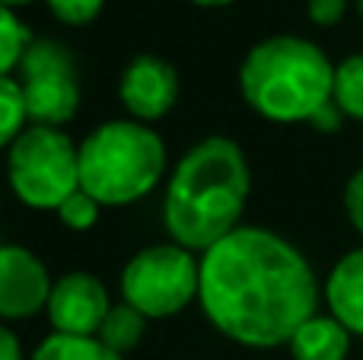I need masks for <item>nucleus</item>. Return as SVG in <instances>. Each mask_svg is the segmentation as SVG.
Masks as SVG:
<instances>
[{
	"mask_svg": "<svg viewBox=\"0 0 363 360\" xmlns=\"http://www.w3.org/2000/svg\"><path fill=\"white\" fill-rule=\"evenodd\" d=\"M198 300L213 329L245 348L290 344L319 306V281L296 246L264 227H239L201 255Z\"/></svg>",
	"mask_w": 363,
	"mask_h": 360,
	"instance_id": "obj_1",
	"label": "nucleus"
},
{
	"mask_svg": "<svg viewBox=\"0 0 363 360\" xmlns=\"http://www.w3.org/2000/svg\"><path fill=\"white\" fill-rule=\"evenodd\" d=\"M252 191V169L242 147L230 137H204L179 159L166 189L163 223L172 242L207 252L239 230Z\"/></svg>",
	"mask_w": 363,
	"mask_h": 360,
	"instance_id": "obj_2",
	"label": "nucleus"
},
{
	"mask_svg": "<svg viewBox=\"0 0 363 360\" xmlns=\"http://www.w3.org/2000/svg\"><path fill=\"white\" fill-rule=\"evenodd\" d=\"M239 89L262 118L284 125L309 121L335 99V64L309 38L274 35L245 55Z\"/></svg>",
	"mask_w": 363,
	"mask_h": 360,
	"instance_id": "obj_3",
	"label": "nucleus"
},
{
	"mask_svg": "<svg viewBox=\"0 0 363 360\" xmlns=\"http://www.w3.org/2000/svg\"><path fill=\"white\" fill-rule=\"evenodd\" d=\"M163 172L166 144L144 121H106L80 144V189L108 208L140 201Z\"/></svg>",
	"mask_w": 363,
	"mask_h": 360,
	"instance_id": "obj_4",
	"label": "nucleus"
},
{
	"mask_svg": "<svg viewBox=\"0 0 363 360\" xmlns=\"http://www.w3.org/2000/svg\"><path fill=\"white\" fill-rule=\"evenodd\" d=\"M10 189L23 204L35 210H57L80 189V147L61 128L32 125L13 140Z\"/></svg>",
	"mask_w": 363,
	"mask_h": 360,
	"instance_id": "obj_5",
	"label": "nucleus"
},
{
	"mask_svg": "<svg viewBox=\"0 0 363 360\" xmlns=\"http://www.w3.org/2000/svg\"><path fill=\"white\" fill-rule=\"evenodd\" d=\"M201 291V261L179 242L138 252L121 271V297L147 319L182 313Z\"/></svg>",
	"mask_w": 363,
	"mask_h": 360,
	"instance_id": "obj_6",
	"label": "nucleus"
},
{
	"mask_svg": "<svg viewBox=\"0 0 363 360\" xmlns=\"http://www.w3.org/2000/svg\"><path fill=\"white\" fill-rule=\"evenodd\" d=\"M26 115L32 125L61 128L80 108V64L57 38H32L19 64Z\"/></svg>",
	"mask_w": 363,
	"mask_h": 360,
	"instance_id": "obj_7",
	"label": "nucleus"
},
{
	"mask_svg": "<svg viewBox=\"0 0 363 360\" xmlns=\"http://www.w3.org/2000/svg\"><path fill=\"white\" fill-rule=\"evenodd\" d=\"M45 310H48V319L57 335L96 338L112 303H108V291L96 274L70 271L61 281H55Z\"/></svg>",
	"mask_w": 363,
	"mask_h": 360,
	"instance_id": "obj_8",
	"label": "nucleus"
},
{
	"mask_svg": "<svg viewBox=\"0 0 363 360\" xmlns=\"http://www.w3.org/2000/svg\"><path fill=\"white\" fill-rule=\"evenodd\" d=\"M55 281L35 252L0 246V319H29L48 306Z\"/></svg>",
	"mask_w": 363,
	"mask_h": 360,
	"instance_id": "obj_9",
	"label": "nucleus"
},
{
	"mask_svg": "<svg viewBox=\"0 0 363 360\" xmlns=\"http://www.w3.org/2000/svg\"><path fill=\"white\" fill-rule=\"evenodd\" d=\"M118 93L128 112L147 125V121H157L172 112L179 99V74L163 57L138 55L121 74Z\"/></svg>",
	"mask_w": 363,
	"mask_h": 360,
	"instance_id": "obj_10",
	"label": "nucleus"
},
{
	"mask_svg": "<svg viewBox=\"0 0 363 360\" xmlns=\"http://www.w3.org/2000/svg\"><path fill=\"white\" fill-rule=\"evenodd\" d=\"M325 300L332 306V316L351 335H363V249L347 252L332 268L325 281Z\"/></svg>",
	"mask_w": 363,
	"mask_h": 360,
	"instance_id": "obj_11",
	"label": "nucleus"
},
{
	"mask_svg": "<svg viewBox=\"0 0 363 360\" xmlns=\"http://www.w3.org/2000/svg\"><path fill=\"white\" fill-rule=\"evenodd\" d=\"M351 351V332L335 316H313L290 338L294 360H345Z\"/></svg>",
	"mask_w": 363,
	"mask_h": 360,
	"instance_id": "obj_12",
	"label": "nucleus"
},
{
	"mask_svg": "<svg viewBox=\"0 0 363 360\" xmlns=\"http://www.w3.org/2000/svg\"><path fill=\"white\" fill-rule=\"evenodd\" d=\"M144 325H147L144 313H138L131 303H118V306L108 310L106 322H102V329H99L96 338H99L108 351H115V354L125 357L128 351L140 344V338H144Z\"/></svg>",
	"mask_w": 363,
	"mask_h": 360,
	"instance_id": "obj_13",
	"label": "nucleus"
},
{
	"mask_svg": "<svg viewBox=\"0 0 363 360\" xmlns=\"http://www.w3.org/2000/svg\"><path fill=\"white\" fill-rule=\"evenodd\" d=\"M32 360H125L121 354L108 351L99 338H80V335H48L35 348Z\"/></svg>",
	"mask_w": 363,
	"mask_h": 360,
	"instance_id": "obj_14",
	"label": "nucleus"
},
{
	"mask_svg": "<svg viewBox=\"0 0 363 360\" xmlns=\"http://www.w3.org/2000/svg\"><path fill=\"white\" fill-rule=\"evenodd\" d=\"M335 102L347 118L363 121V55H351L335 67Z\"/></svg>",
	"mask_w": 363,
	"mask_h": 360,
	"instance_id": "obj_15",
	"label": "nucleus"
},
{
	"mask_svg": "<svg viewBox=\"0 0 363 360\" xmlns=\"http://www.w3.org/2000/svg\"><path fill=\"white\" fill-rule=\"evenodd\" d=\"M26 99H23V86L13 77H0V147L10 150L13 140L26 131Z\"/></svg>",
	"mask_w": 363,
	"mask_h": 360,
	"instance_id": "obj_16",
	"label": "nucleus"
},
{
	"mask_svg": "<svg viewBox=\"0 0 363 360\" xmlns=\"http://www.w3.org/2000/svg\"><path fill=\"white\" fill-rule=\"evenodd\" d=\"M32 45V35L10 6H0V77H10L13 67H19Z\"/></svg>",
	"mask_w": 363,
	"mask_h": 360,
	"instance_id": "obj_17",
	"label": "nucleus"
},
{
	"mask_svg": "<svg viewBox=\"0 0 363 360\" xmlns=\"http://www.w3.org/2000/svg\"><path fill=\"white\" fill-rule=\"evenodd\" d=\"M99 208H102V204L96 201L93 195H86L83 189H77L74 195H70L67 201H64L61 208L55 210V214L61 217L64 227H70V230H89L96 220H99Z\"/></svg>",
	"mask_w": 363,
	"mask_h": 360,
	"instance_id": "obj_18",
	"label": "nucleus"
},
{
	"mask_svg": "<svg viewBox=\"0 0 363 360\" xmlns=\"http://www.w3.org/2000/svg\"><path fill=\"white\" fill-rule=\"evenodd\" d=\"M106 0H48L51 13L67 26H86L99 16Z\"/></svg>",
	"mask_w": 363,
	"mask_h": 360,
	"instance_id": "obj_19",
	"label": "nucleus"
},
{
	"mask_svg": "<svg viewBox=\"0 0 363 360\" xmlns=\"http://www.w3.org/2000/svg\"><path fill=\"white\" fill-rule=\"evenodd\" d=\"M345 210L354 230L363 236V169H357L345 185Z\"/></svg>",
	"mask_w": 363,
	"mask_h": 360,
	"instance_id": "obj_20",
	"label": "nucleus"
},
{
	"mask_svg": "<svg viewBox=\"0 0 363 360\" xmlns=\"http://www.w3.org/2000/svg\"><path fill=\"white\" fill-rule=\"evenodd\" d=\"M347 0H309V19L315 26H335L345 19Z\"/></svg>",
	"mask_w": 363,
	"mask_h": 360,
	"instance_id": "obj_21",
	"label": "nucleus"
},
{
	"mask_svg": "<svg viewBox=\"0 0 363 360\" xmlns=\"http://www.w3.org/2000/svg\"><path fill=\"white\" fill-rule=\"evenodd\" d=\"M345 118L347 115L341 112V106L338 102H328V106H322L319 112L313 115V118H309V125L315 128V131H322V134H335V131H341V125H345Z\"/></svg>",
	"mask_w": 363,
	"mask_h": 360,
	"instance_id": "obj_22",
	"label": "nucleus"
},
{
	"mask_svg": "<svg viewBox=\"0 0 363 360\" xmlns=\"http://www.w3.org/2000/svg\"><path fill=\"white\" fill-rule=\"evenodd\" d=\"M0 360H23V344L6 325H0Z\"/></svg>",
	"mask_w": 363,
	"mask_h": 360,
	"instance_id": "obj_23",
	"label": "nucleus"
},
{
	"mask_svg": "<svg viewBox=\"0 0 363 360\" xmlns=\"http://www.w3.org/2000/svg\"><path fill=\"white\" fill-rule=\"evenodd\" d=\"M191 4H198V6H226V4H233V0H191Z\"/></svg>",
	"mask_w": 363,
	"mask_h": 360,
	"instance_id": "obj_24",
	"label": "nucleus"
},
{
	"mask_svg": "<svg viewBox=\"0 0 363 360\" xmlns=\"http://www.w3.org/2000/svg\"><path fill=\"white\" fill-rule=\"evenodd\" d=\"M23 4H32V0H0V6H10V10L13 6H23Z\"/></svg>",
	"mask_w": 363,
	"mask_h": 360,
	"instance_id": "obj_25",
	"label": "nucleus"
},
{
	"mask_svg": "<svg viewBox=\"0 0 363 360\" xmlns=\"http://www.w3.org/2000/svg\"><path fill=\"white\" fill-rule=\"evenodd\" d=\"M360 16H363V0H360Z\"/></svg>",
	"mask_w": 363,
	"mask_h": 360,
	"instance_id": "obj_26",
	"label": "nucleus"
}]
</instances>
